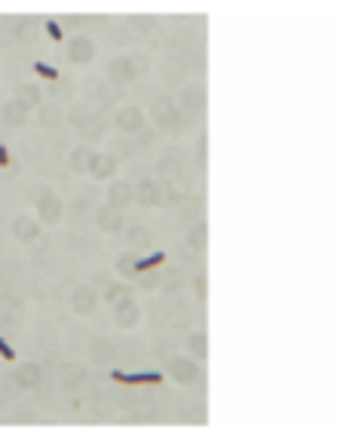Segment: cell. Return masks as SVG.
Masks as SVG:
<instances>
[{
  "mask_svg": "<svg viewBox=\"0 0 337 439\" xmlns=\"http://www.w3.org/2000/svg\"><path fill=\"white\" fill-rule=\"evenodd\" d=\"M13 236H16L19 243H25V246L37 243V240H40V222H37V218H31L28 212L16 215V218H13Z\"/></svg>",
  "mask_w": 337,
  "mask_h": 439,
  "instance_id": "cell-12",
  "label": "cell"
},
{
  "mask_svg": "<svg viewBox=\"0 0 337 439\" xmlns=\"http://www.w3.org/2000/svg\"><path fill=\"white\" fill-rule=\"evenodd\" d=\"M159 265H166V252H150V255H145V258L138 255L135 277H138V274H145V270H154V267H159Z\"/></svg>",
  "mask_w": 337,
  "mask_h": 439,
  "instance_id": "cell-25",
  "label": "cell"
},
{
  "mask_svg": "<svg viewBox=\"0 0 337 439\" xmlns=\"http://www.w3.org/2000/svg\"><path fill=\"white\" fill-rule=\"evenodd\" d=\"M168 375L178 384H184V387H193V384L200 381V366H197V359H190V356H175L172 363H168Z\"/></svg>",
  "mask_w": 337,
  "mask_h": 439,
  "instance_id": "cell-7",
  "label": "cell"
},
{
  "mask_svg": "<svg viewBox=\"0 0 337 439\" xmlns=\"http://www.w3.org/2000/svg\"><path fill=\"white\" fill-rule=\"evenodd\" d=\"M123 236H126V246H132V249H147L150 243H154V234L147 231V224H129L123 227Z\"/></svg>",
  "mask_w": 337,
  "mask_h": 439,
  "instance_id": "cell-20",
  "label": "cell"
},
{
  "mask_svg": "<svg viewBox=\"0 0 337 439\" xmlns=\"http://www.w3.org/2000/svg\"><path fill=\"white\" fill-rule=\"evenodd\" d=\"M13 381H16V387L19 390H37L43 384V368L37 363H25L13 372Z\"/></svg>",
  "mask_w": 337,
  "mask_h": 439,
  "instance_id": "cell-14",
  "label": "cell"
},
{
  "mask_svg": "<svg viewBox=\"0 0 337 439\" xmlns=\"http://www.w3.org/2000/svg\"><path fill=\"white\" fill-rule=\"evenodd\" d=\"M47 34H49V37L59 43V40H61V25H59L56 19H49V22H47Z\"/></svg>",
  "mask_w": 337,
  "mask_h": 439,
  "instance_id": "cell-36",
  "label": "cell"
},
{
  "mask_svg": "<svg viewBox=\"0 0 337 439\" xmlns=\"http://www.w3.org/2000/svg\"><path fill=\"white\" fill-rule=\"evenodd\" d=\"M123 295H129V289L120 286V283H111L108 289H104V298H108V301H117V298H123Z\"/></svg>",
  "mask_w": 337,
  "mask_h": 439,
  "instance_id": "cell-33",
  "label": "cell"
},
{
  "mask_svg": "<svg viewBox=\"0 0 337 439\" xmlns=\"http://www.w3.org/2000/svg\"><path fill=\"white\" fill-rule=\"evenodd\" d=\"M178 108H181L184 117H197V114H202L206 111V86L202 83H184Z\"/></svg>",
  "mask_w": 337,
  "mask_h": 439,
  "instance_id": "cell-4",
  "label": "cell"
},
{
  "mask_svg": "<svg viewBox=\"0 0 337 439\" xmlns=\"http://www.w3.org/2000/svg\"><path fill=\"white\" fill-rule=\"evenodd\" d=\"M65 56H68L71 65H90V61L99 56V47H95L92 37H74V40L68 43Z\"/></svg>",
  "mask_w": 337,
  "mask_h": 439,
  "instance_id": "cell-9",
  "label": "cell"
},
{
  "mask_svg": "<svg viewBox=\"0 0 337 439\" xmlns=\"http://www.w3.org/2000/svg\"><path fill=\"white\" fill-rule=\"evenodd\" d=\"M61 120H65V114H61L59 104H40V108H37V123L47 129V133H49V129H59Z\"/></svg>",
  "mask_w": 337,
  "mask_h": 439,
  "instance_id": "cell-22",
  "label": "cell"
},
{
  "mask_svg": "<svg viewBox=\"0 0 337 439\" xmlns=\"http://www.w3.org/2000/svg\"><path fill=\"white\" fill-rule=\"evenodd\" d=\"M135 265H138V252L132 249V252H126V255L117 258V274L120 277H135Z\"/></svg>",
  "mask_w": 337,
  "mask_h": 439,
  "instance_id": "cell-26",
  "label": "cell"
},
{
  "mask_svg": "<svg viewBox=\"0 0 337 439\" xmlns=\"http://www.w3.org/2000/svg\"><path fill=\"white\" fill-rule=\"evenodd\" d=\"M13 99L19 102V104H25V108H40V102H43V90L37 83H19L16 86V92H13Z\"/></svg>",
  "mask_w": 337,
  "mask_h": 439,
  "instance_id": "cell-19",
  "label": "cell"
},
{
  "mask_svg": "<svg viewBox=\"0 0 337 439\" xmlns=\"http://www.w3.org/2000/svg\"><path fill=\"white\" fill-rule=\"evenodd\" d=\"M114 323H117V329H135L141 323V307L132 298V292L114 301Z\"/></svg>",
  "mask_w": 337,
  "mask_h": 439,
  "instance_id": "cell-2",
  "label": "cell"
},
{
  "mask_svg": "<svg viewBox=\"0 0 337 439\" xmlns=\"http://www.w3.org/2000/svg\"><path fill=\"white\" fill-rule=\"evenodd\" d=\"M61 215H65V203H61L52 191H40V197H37V222L59 224Z\"/></svg>",
  "mask_w": 337,
  "mask_h": 439,
  "instance_id": "cell-6",
  "label": "cell"
},
{
  "mask_svg": "<svg viewBox=\"0 0 337 439\" xmlns=\"http://www.w3.org/2000/svg\"><path fill=\"white\" fill-rule=\"evenodd\" d=\"M10 31H13V37H16V40H22V37H28V19H16V22H13V28H10Z\"/></svg>",
  "mask_w": 337,
  "mask_h": 439,
  "instance_id": "cell-34",
  "label": "cell"
},
{
  "mask_svg": "<svg viewBox=\"0 0 337 439\" xmlns=\"http://www.w3.org/2000/svg\"><path fill=\"white\" fill-rule=\"evenodd\" d=\"M83 381H86V368L68 366V372H65V387H80Z\"/></svg>",
  "mask_w": 337,
  "mask_h": 439,
  "instance_id": "cell-29",
  "label": "cell"
},
{
  "mask_svg": "<svg viewBox=\"0 0 337 439\" xmlns=\"http://www.w3.org/2000/svg\"><path fill=\"white\" fill-rule=\"evenodd\" d=\"M117 157L114 154H95L92 151V157H90V166H86V175H92V179H99V181H104V179H114V172H117Z\"/></svg>",
  "mask_w": 337,
  "mask_h": 439,
  "instance_id": "cell-13",
  "label": "cell"
},
{
  "mask_svg": "<svg viewBox=\"0 0 337 439\" xmlns=\"http://www.w3.org/2000/svg\"><path fill=\"white\" fill-rule=\"evenodd\" d=\"M68 304H71V311L74 313H80V317H90L95 307H99V292L90 289V286H74L71 289Z\"/></svg>",
  "mask_w": 337,
  "mask_h": 439,
  "instance_id": "cell-8",
  "label": "cell"
},
{
  "mask_svg": "<svg viewBox=\"0 0 337 439\" xmlns=\"http://www.w3.org/2000/svg\"><path fill=\"white\" fill-rule=\"evenodd\" d=\"M145 123H147V117L138 104H123V108L114 114V126L126 136H138L141 129H145Z\"/></svg>",
  "mask_w": 337,
  "mask_h": 439,
  "instance_id": "cell-3",
  "label": "cell"
},
{
  "mask_svg": "<svg viewBox=\"0 0 337 439\" xmlns=\"http://www.w3.org/2000/svg\"><path fill=\"white\" fill-rule=\"evenodd\" d=\"M184 354H188L190 359H197V363H202V359L209 356V338L202 335V332L188 335V341H184Z\"/></svg>",
  "mask_w": 337,
  "mask_h": 439,
  "instance_id": "cell-21",
  "label": "cell"
},
{
  "mask_svg": "<svg viewBox=\"0 0 337 439\" xmlns=\"http://www.w3.org/2000/svg\"><path fill=\"white\" fill-rule=\"evenodd\" d=\"M0 169H13V163H10V151H6V145H0Z\"/></svg>",
  "mask_w": 337,
  "mask_h": 439,
  "instance_id": "cell-38",
  "label": "cell"
},
{
  "mask_svg": "<svg viewBox=\"0 0 337 439\" xmlns=\"http://www.w3.org/2000/svg\"><path fill=\"white\" fill-rule=\"evenodd\" d=\"M111 378L120 381V384H132V387H141V384H159V381H163V372H117V368H114Z\"/></svg>",
  "mask_w": 337,
  "mask_h": 439,
  "instance_id": "cell-17",
  "label": "cell"
},
{
  "mask_svg": "<svg viewBox=\"0 0 337 439\" xmlns=\"http://www.w3.org/2000/svg\"><path fill=\"white\" fill-rule=\"evenodd\" d=\"M0 277H4V270H0Z\"/></svg>",
  "mask_w": 337,
  "mask_h": 439,
  "instance_id": "cell-41",
  "label": "cell"
},
{
  "mask_svg": "<svg viewBox=\"0 0 337 439\" xmlns=\"http://www.w3.org/2000/svg\"><path fill=\"white\" fill-rule=\"evenodd\" d=\"M95 227L104 234H120L123 227H126V218H123V212H117V209L102 206L99 212H95Z\"/></svg>",
  "mask_w": 337,
  "mask_h": 439,
  "instance_id": "cell-16",
  "label": "cell"
},
{
  "mask_svg": "<svg viewBox=\"0 0 337 439\" xmlns=\"http://www.w3.org/2000/svg\"><path fill=\"white\" fill-rule=\"evenodd\" d=\"M0 123H4V126H10V129H22L25 123H28V108L19 104L16 99L4 102V104H0Z\"/></svg>",
  "mask_w": 337,
  "mask_h": 439,
  "instance_id": "cell-15",
  "label": "cell"
},
{
  "mask_svg": "<svg viewBox=\"0 0 337 439\" xmlns=\"http://www.w3.org/2000/svg\"><path fill=\"white\" fill-rule=\"evenodd\" d=\"M129 22L135 25V31H141V34H150V31L157 28V19H154V16H138V13H132Z\"/></svg>",
  "mask_w": 337,
  "mask_h": 439,
  "instance_id": "cell-28",
  "label": "cell"
},
{
  "mask_svg": "<svg viewBox=\"0 0 337 439\" xmlns=\"http://www.w3.org/2000/svg\"><path fill=\"white\" fill-rule=\"evenodd\" d=\"M68 120H71V126L80 129V133H90L92 129V120H95V111H92V104L90 102H80L71 108L68 114Z\"/></svg>",
  "mask_w": 337,
  "mask_h": 439,
  "instance_id": "cell-18",
  "label": "cell"
},
{
  "mask_svg": "<svg viewBox=\"0 0 337 439\" xmlns=\"http://www.w3.org/2000/svg\"><path fill=\"white\" fill-rule=\"evenodd\" d=\"M157 166H159V172H163V175H168V179H175V175L181 172V163L175 160V157H159Z\"/></svg>",
  "mask_w": 337,
  "mask_h": 439,
  "instance_id": "cell-30",
  "label": "cell"
},
{
  "mask_svg": "<svg viewBox=\"0 0 337 439\" xmlns=\"http://www.w3.org/2000/svg\"><path fill=\"white\" fill-rule=\"evenodd\" d=\"M135 203L141 209H154V206H163L166 200H163V188H159V181L154 179H141L135 184Z\"/></svg>",
  "mask_w": 337,
  "mask_h": 439,
  "instance_id": "cell-10",
  "label": "cell"
},
{
  "mask_svg": "<svg viewBox=\"0 0 337 439\" xmlns=\"http://www.w3.org/2000/svg\"><path fill=\"white\" fill-rule=\"evenodd\" d=\"M150 114H154V120H157V126L163 129L166 136H181L184 133V126H188V117L181 114L178 104H172V99H157L154 102V108H150Z\"/></svg>",
  "mask_w": 337,
  "mask_h": 439,
  "instance_id": "cell-1",
  "label": "cell"
},
{
  "mask_svg": "<svg viewBox=\"0 0 337 439\" xmlns=\"http://www.w3.org/2000/svg\"><path fill=\"white\" fill-rule=\"evenodd\" d=\"M108 80L114 86H126L132 80H138V68H135V61H132L129 56H114L108 61Z\"/></svg>",
  "mask_w": 337,
  "mask_h": 439,
  "instance_id": "cell-5",
  "label": "cell"
},
{
  "mask_svg": "<svg viewBox=\"0 0 337 439\" xmlns=\"http://www.w3.org/2000/svg\"><path fill=\"white\" fill-rule=\"evenodd\" d=\"M193 289H197V298H206V274H200L197 279H193Z\"/></svg>",
  "mask_w": 337,
  "mask_h": 439,
  "instance_id": "cell-37",
  "label": "cell"
},
{
  "mask_svg": "<svg viewBox=\"0 0 337 439\" xmlns=\"http://www.w3.org/2000/svg\"><path fill=\"white\" fill-rule=\"evenodd\" d=\"M206 145H209V138H206V136H200V151H197L200 166H206Z\"/></svg>",
  "mask_w": 337,
  "mask_h": 439,
  "instance_id": "cell-39",
  "label": "cell"
},
{
  "mask_svg": "<svg viewBox=\"0 0 337 439\" xmlns=\"http://www.w3.org/2000/svg\"><path fill=\"white\" fill-rule=\"evenodd\" d=\"M206 231H209V227L202 224V222H197L188 231V249L190 252H202V249H206Z\"/></svg>",
  "mask_w": 337,
  "mask_h": 439,
  "instance_id": "cell-24",
  "label": "cell"
},
{
  "mask_svg": "<svg viewBox=\"0 0 337 439\" xmlns=\"http://www.w3.org/2000/svg\"><path fill=\"white\" fill-rule=\"evenodd\" d=\"M129 203H135V184L126 181V179L111 181V188H108V206L117 209V212H123Z\"/></svg>",
  "mask_w": 337,
  "mask_h": 439,
  "instance_id": "cell-11",
  "label": "cell"
},
{
  "mask_svg": "<svg viewBox=\"0 0 337 439\" xmlns=\"http://www.w3.org/2000/svg\"><path fill=\"white\" fill-rule=\"evenodd\" d=\"M34 74H40L43 80H49V83L59 80V71L52 65H47V61H34Z\"/></svg>",
  "mask_w": 337,
  "mask_h": 439,
  "instance_id": "cell-31",
  "label": "cell"
},
{
  "mask_svg": "<svg viewBox=\"0 0 337 439\" xmlns=\"http://www.w3.org/2000/svg\"><path fill=\"white\" fill-rule=\"evenodd\" d=\"M157 270H145V274H138V286L145 289V292H150V289H157Z\"/></svg>",
  "mask_w": 337,
  "mask_h": 439,
  "instance_id": "cell-32",
  "label": "cell"
},
{
  "mask_svg": "<svg viewBox=\"0 0 337 439\" xmlns=\"http://www.w3.org/2000/svg\"><path fill=\"white\" fill-rule=\"evenodd\" d=\"M0 356H4V359H16V350H13L10 344H6L4 338H0Z\"/></svg>",
  "mask_w": 337,
  "mask_h": 439,
  "instance_id": "cell-40",
  "label": "cell"
},
{
  "mask_svg": "<svg viewBox=\"0 0 337 439\" xmlns=\"http://www.w3.org/2000/svg\"><path fill=\"white\" fill-rule=\"evenodd\" d=\"M111 154L117 157V160H120V157H129L132 154V145L129 142H114V151Z\"/></svg>",
  "mask_w": 337,
  "mask_h": 439,
  "instance_id": "cell-35",
  "label": "cell"
},
{
  "mask_svg": "<svg viewBox=\"0 0 337 439\" xmlns=\"http://www.w3.org/2000/svg\"><path fill=\"white\" fill-rule=\"evenodd\" d=\"M90 354H92V359H99V363H108V359H114V347H111V341L95 338L92 347H90Z\"/></svg>",
  "mask_w": 337,
  "mask_h": 439,
  "instance_id": "cell-27",
  "label": "cell"
},
{
  "mask_svg": "<svg viewBox=\"0 0 337 439\" xmlns=\"http://www.w3.org/2000/svg\"><path fill=\"white\" fill-rule=\"evenodd\" d=\"M90 157H92V148H74L68 157V166L71 172H86V166H90Z\"/></svg>",
  "mask_w": 337,
  "mask_h": 439,
  "instance_id": "cell-23",
  "label": "cell"
}]
</instances>
